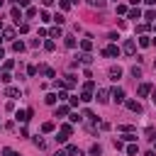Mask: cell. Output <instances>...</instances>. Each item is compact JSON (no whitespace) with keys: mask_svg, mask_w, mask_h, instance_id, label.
Instances as JSON below:
<instances>
[{"mask_svg":"<svg viewBox=\"0 0 156 156\" xmlns=\"http://www.w3.org/2000/svg\"><path fill=\"white\" fill-rule=\"evenodd\" d=\"M80 49H83V51H85V54H88V51H90V49H93V41H90V37H88V39H83V41H80Z\"/></svg>","mask_w":156,"mask_h":156,"instance_id":"obj_11","label":"cell"},{"mask_svg":"<svg viewBox=\"0 0 156 156\" xmlns=\"http://www.w3.org/2000/svg\"><path fill=\"white\" fill-rule=\"evenodd\" d=\"M154 68H156V58H154Z\"/></svg>","mask_w":156,"mask_h":156,"instance_id":"obj_53","label":"cell"},{"mask_svg":"<svg viewBox=\"0 0 156 156\" xmlns=\"http://www.w3.org/2000/svg\"><path fill=\"white\" fill-rule=\"evenodd\" d=\"M144 20H149V22H151V20H156V12H154V10H146V15H144Z\"/></svg>","mask_w":156,"mask_h":156,"instance_id":"obj_31","label":"cell"},{"mask_svg":"<svg viewBox=\"0 0 156 156\" xmlns=\"http://www.w3.org/2000/svg\"><path fill=\"white\" fill-rule=\"evenodd\" d=\"M5 95H7V98H17V95H20V88H15V85H10V88L5 90Z\"/></svg>","mask_w":156,"mask_h":156,"instance_id":"obj_13","label":"cell"},{"mask_svg":"<svg viewBox=\"0 0 156 156\" xmlns=\"http://www.w3.org/2000/svg\"><path fill=\"white\" fill-rule=\"evenodd\" d=\"M122 51H124L127 56H134V51H136V44H134V39H127V41H124V46H122Z\"/></svg>","mask_w":156,"mask_h":156,"instance_id":"obj_1","label":"cell"},{"mask_svg":"<svg viewBox=\"0 0 156 156\" xmlns=\"http://www.w3.org/2000/svg\"><path fill=\"white\" fill-rule=\"evenodd\" d=\"M100 151H102V149H100L98 144H93V146H90V154H93V156H100Z\"/></svg>","mask_w":156,"mask_h":156,"instance_id":"obj_34","label":"cell"},{"mask_svg":"<svg viewBox=\"0 0 156 156\" xmlns=\"http://www.w3.org/2000/svg\"><path fill=\"white\" fill-rule=\"evenodd\" d=\"M95 98H98V102H107V100H110V93H107V90H105V88H100V90H98V95H95Z\"/></svg>","mask_w":156,"mask_h":156,"instance_id":"obj_5","label":"cell"},{"mask_svg":"<svg viewBox=\"0 0 156 156\" xmlns=\"http://www.w3.org/2000/svg\"><path fill=\"white\" fill-rule=\"evenodd\" d=\"M117 54H119V49H117L115 44H110V46L102 49V56H117Z\"/></svg>","mask_w":156,"mask_h":156,"instance_id":"obj_4","label":"cell"},{"mask_svg":"<svg viewBox=\"0 0 156 156\" xmlns=\"http://www.w3.org/2000/svg\"><path fill=\"white\" fill-rule=\"evenodd\" d=\"M127 107H129L132 112H136V115L141 112V105H139V100H127Z\"/></svg>","mask_w":156,"mask_h":156,"instance_id":"obj_6","label":"cell"},{"mask_svg":"<svg viewBox=\"0 0 156 156\" xmlns=\"http://www.w3.org/2000/svg\"><path fill=\"white\" fill-rule=\"evenodd\" d=\"M15 2H17V0H15Z\"/></svg>","mask_w":156,"mask_h":156,"instance_id":"obj_56","label":"cell"},{"mask_svg":"<svg viewBox=\"0 0 156 156\" xmlns=\"http://www.w3.org/2000/svg\"><path fill=\"white\" fill-rule=\"evenodd\" d=\"M129 10H127V5H117V15H127Z\"/></svg>","mask_w":156,"mask_h":156,"instance_id":"obj_35","label":"cell"},{"mask_svg":"<svg viewBox=\"0 0 156 156\" xmlns=\"http://www.w3.org/2000/svg\"><path fill=\"white\" fill-rule=\"evenodd\" d=\"M49 34H51V37H61V27H51Z\"/></svg>","mask_w":156,"mask_h":156,"instance_id":"obj_36","label":"cell"},{"mask_svg":"<svg viewBox=\"0 0 156 156\" xmlns=\"http://www.w3.org/2000/svg\"><path fill=\"white\" fill-rule=\"evenodd\" d=\"M80 61H83V63H85V66H88V63H93V56H90V54H85V51H83V54H80Z\"/></svg>","mask_w":156,"mask_h":156,"instance_id":"obj_22","label":"cell"},{"mask_svg":"<svg viewBox=\"0 0 156 156\" xmlns=\"http://www.w3.org/2000/svg\"><path fill=\"white\" fill-rule=\"evenodd\" d=\"M71 132H73V127H71V124H63V127H61V134H66V136H71Z\"/></svg>","mask_w":156,"mask_h":156,"instance_id":"obj_27","label":"cell"},{"mask_svg":"<svg viewBox=\"0 0 156 156\" xmlns=\"http://www.w3.org/2000/svg\"><path fill=\"white\" fill-rule=\"evenodd\" d=\"M146 29H149V24H139V27H136V32H139V34H144Z\"/></svg>","mask_w":156,"mask_h":156,"instance_id":"obj_44","label":"cell"},{"mask_svg":"<svg viewBox=\"0 0 156 156\" xmlns=\"http://www.w3.org/2000/svg\"><path fill=\"white\" fill-rule=\"evenodd\" d=\"M12 51L22 54V51H24V41H12Z\"/></svg>","mask_w":156,"mask_h":156,"instance_id":"obj_17","label":"cell"},{"mask_svg":"<svg viewBox=\"0 0 156 156\" xmlns=\"http://www.w3.org/2000/svg\"><path fill=\"white\" fill-rule=\"evenodd\" d=\"M83 90H88V93H93V90H95V83H93V80H88V83L83 85Z\"/></svg>","mask_w":156,"mask_h":156,"instance_id":"obj_32","label":"cell"},{"mask_svg":"<svg viewBox=\"0 0 156 156\" xmlns=\"http://www.w3.org/2000/svg\"><path fill=\"white\" fill-rule=\"evenodd\" d=\"M151 100H154V105H156V90H151Z\"/></svg>","mask_w":156,"mask_h":156,"instance_id":"obj_47","label":"cell"},{"mask_svg":"<svg viewBox=\"0 0 156 156\" xmlns=\"http://www.w3.org/2000/svg\"><path fill=\"white\" fill-rule=\"evenodd\" d=\"M29 117H32V115H29V112H27V110H20V112H17V115H15V119H17V122H22V124H24V122H27V119H29Z\"/></svg>","mask_w":156,"mask_h":156,"instance_id":"obj_7","label":"cell"},{"mask_svg":"<svg viewBox=\"0 0 156 156\" xmlns=\"http://www.w3.org/2000/svg\"><path fill=\"white\" fill-rule=\"evenodd\" d=\"M151 90H154V88H151V83H141L136 93H139V98H146V95H151Z\"/></svg>","mask_w":156,"mask_h":156,"instance_id":"obj_2","label":"cell"},{"mask_svg":"<svg viewBox=\"0 0 156 156\" xmlns=\"http://www.w3.org/2000/svg\"><path fill=\"white\" fill-rule=\"evenodd\" d=\"M2 39H15V29H2Z\"/></svg>","mask_w":156,"mask_h":156,"instance_id":"obj_21","label":"cell"},{"mask_svg":"<svg viewBox=\"0 0 156 156\" xmlns=\"http://www.w3.org/2000/svg\"><path fill=\"white\" fill-rule=\"evenodd\" d=\"M24 15H27V17H37V7H27Z\"/></svg>","mask_w":156,"mask_h":156,"instance_id":"obj_30","label":"cell"},{"mask_svg":"<svg viewBox=\"0 0 156 156\" xmlns=\"http://www.w3.org/2000/svg\"><path fill=\"white\" fill-rule=\"evenodd\" d=\"M76 0H58V5H61V10H71V5H73Z\"/></svg>","mask_w":156,"mask_h":156,"instance_id":"obj_20","label":"cell"},{"mask_svg":"<svg viewBox=\"0 0 156 156\" xmlns=\"http://www.w3.org/2000/svg\"><path fill=\"white\" fill-rule=\"evenodd\" d=\"M66 115H68V107H66V105H63V107H56V110H54V117H66Z\"/></svg>","mask_w":156,"mask_h":156,"instance_id":"obj_15","label":"cell"},{"mask_svg":"<svg viewBox=\"0 0 156 156\" xmlns=\"http://www.w3.org/2000/svg\"><path fill=\"white\" fill-rule=\"evenodd\" d=\"M10 15H12V20L20 24V20H22V10H20V7H12V12H10Z\"/></svg>","mask_w":156,"mask_h":156,"instance_id":"obj_9","label":"cell"},{"mask_svg":"<svg viewBox=\"0 0 156 156\" xmlns=\"http://www.w3.org/2000/svg\"><path fill=\"white\" fill-rule=\"evenodd\" d=\"M2 56H5V51H2V46H0V58H2Z\"/></svg>","mask_w":156,"mask_h":156,"instance_id":"obj_51","label":"cell"},{"mask_svg":"<svg viewBox=\"0 0 156 156\" xmlns=\"http://www.w3.org/2000/svg\"><path fill=\"white\" fill-rule=\"evenodd\" d=\"M76 85V76H66L63 78V88H73Z\"/></svg>","mask_w":156,"mask_h":156,"instance_id":"obj_12","label":"cell"},{"mask_svg":"<svg viewBox=\"0 0 156 156\" xmlns=\"http://www.w3.org/2000/svg\"><path fill=\"white\" fill-rule=\"evenodd\" d=\"M34 146H37V149H44L46 144H44V139H41V136H34Z\"/></svg>","mask_w":156,"mask_h":156,"instance_id":"obj_29","label":"cell"},{"mask_svg":"<svg viewBox=\"0 0 156 156\" xmlns=\"http://www.w3.org/2000/svg\"><path fill=\"white\" fill-rule=\"evenodd\" d=\"M41 2H44V5H54V0H41Z\"/></svg>","mask_w":156,"mask_h":156,"instance_id":"obj_49","label":"cell"},{"mask_svg":"<svg viewBox=\"0 0 156 156\" xmlns=\"http://www.w3.org/2000/svg\"><path fill=\"white\" fill-rule=\"evenodd\" d=\"M54 156H68V154H66V151H56Z\"/></svg>","mask_w":156,"mask_h":156,"instance_id":"obj_46","label":"cell"},{"mask_svg":"<svg viewBox=\"0 0 156 156\" xmlns=\"http://www.w3.org/2000/svg\"><path fill=\"white\" fill-rule=\"evenodd\" d=\"M0 29H2V22H0Z\"/></svg>","mask_w":156,"mask_h":156,"instance_id":"obj_54","label":"cell"},{"mask_svg":"<svg viewBox=\"0 0 156 156\" xmlns=\"http://www.w3.org/2000/svg\"><path fill=\"white\" fill-rule=\"evenodd\" d=\"M68 119H71V122H73V124H76V122H80V119H83V117H80V115H78V112H71V117H68Z\"/></svg>","mask_w":156,"mask_h":156,"instance_id":"obj_33","label":"cell"},{"mask_svg":"<svg viewBox=\"0 0 156 156\" xmlns=\"http://www.w3.org/2000/svg\"><path fill=\"white\" fill-rule=\"evenodd\" d=\"M2 156H20V154H15L12 149H7V146H5V149H2Z\"/></svg>","mask_w":156,"mask_h":156,"instance_id":"obj_40","label":"cell"},{"mask_svg":"<svg viewBox=\"0 0 156 156\" xmlns=\"http://www.w3.org/2000/svg\"><path fill=\"white\" fill-rule=\"evenodd\" d=\"M80 100H83V102H90V100H93V93L83 90V93H80Z\"/></svg>","mask_w":156,"mask_h":156,"instance_id":"obj_23","label":"cell"},{"mask_svg":"<svg viewBox=\"0 0 156 156\" xmlns=\"http://www.w3.org/2000/svg\"><path fill=\"white\" fill-rule=\"evenodd\" d=\"M78 100H80V98H68V102H71V107H78Z\"/></svg>","mask_w":156,"mask_h":156,"instance_id":"obj_45","label":"cell"},{"mask_svg":"<svg viewBox=\"0 0 156 156\" xmlns=\"http://www.w3.org/2000/svg\"><path fill=\"white\" fill-rule=\"evenodd\" d=\"M27 73H29V76H37L39 71H37V66H27Z\"/></svg>","mask_w":156,"mask_h":156,"instance_id":"obj_42","label":"cell"},{"mask_svg":"<svg viewBox=\"0 0 156 156\" xmlns=\"http://www.w3.org/2000/svg\"><path fill=\"white\" fill-rule=\"evenodd\" d=\"M44 49H46V51H54V49H56V44H54L51 39H46V41H44Z\"/></svg>","mask_w":156,"mask_h":156,"instance_id":"obj_26","label":"cell"},{"mask_svg":"<svg viewBox=\"0 0 156 156\" xmlns=\"http://www.w3.org/2000/svg\"><path fill=\"white\" fill-rule=\"evenodd\" d=\"M0 80H2V83H10V80H12V76H10V73H7V71H5V73H2V76H0Z\"/></svg>","mask_w":156,"mask_h":156,"instance_id":"obj_38","label":"cell"},{"mask_svg":"<svg viewBox=\"0 0 156 156\" xmlns=\"http://www.w3.org/2000/svg\"><path fill=\"white\" fill-rule=\"evenodd\" d=\"M56 100H58V95H56V93H49V95L44 98V102H46V105H56Z\"/></svg>","mask_w":156,"mask_h":156,"instance_id":"obj_14","label":"cell"},{"mask_svg":"<svg viewBox=\"0 0 156 156\" xmlns=\"http://www.w3.org/2000/svg\"><path fill=\"white\" fill-rule=\"evenodd\" d=\"M132 76H134V78H141V68L134 66V68H132Z\"/></svg>","mask_w":156,"mask_h":156,"instance_id":"obj_37","label":"cell"},{"mask_svg":"<svg viewBox=\"0 0 156 156\" xmlns=\"http://www.w3.org/2000/svg\"><path fill=\"white\" fill-rule=\"evenodd\" d=\"M20 32H22V34H27V32H29V24H27V22H22V24H20Z\"/></svg>","mask_w":156,"mask_h":156,"instance_id":"obj_41","label":"cell"},{"mask_svg":"<svg viewBox=\"0 0 156 156\" xmlns=\"http://www.w3.org/2000/svg\"><path fill=\"white\" fill-rule=\"evenodd\" d=\"M54 22H56V24H58V27H61V24H63V22H66V17H63V15H58V12H56V15H54Z\"/></svg>","mask_w":156,"mask_h":156,"instance_id":"obj_24","label":"cell"},{"mask_svg":"<svg viewBox=\"0 0 156 156\" xmlns=\"http://www.w3.org/2000/svg\"><path fill=\"white\" fill-rule=\"evenodd\" d=\"M41 132H44V134L54 132V122H44V124H41Z\"/></svg>","mask_w":156,"mask_h":156,"instance_id":"obj_19","label":"cell"},{"mask_svg":"<svg viewBox=\"0 0 156 156\" xmlns=\"http://www.w3.org/2000/svg\"><path fill=\"white\" fill-rule=\"evenodd\" d=\"M127 154L134 156V154H136V144H129V146H127Z\"/></svg>","mask_w":156,"mask_h":156,"instance_id":"obj_39","label":"cell"},{"mask_svg":"<svg viewBox=\"0 0 156 156\" xmlns=\"http://www.w3.org/2000/svg\"><path fill=\"white\" fill-rule=\"evenodd\" d=\"M127 15H129V20H139V17H141V10H139V7H132Z\"/></svg>","mask_w":156,"mask_h":156,"instance_id":"obj_10","label":"cell"},{"mask_svg":"<svg viewBox=\"0 0 156 156\" xmlns=\"http://www.w3.org/2000/svg\"><path fill=\"white\" fill-rule=\"evenodd\" d=\"M149 44H151V39H149V37H144V34H141V37H139V46H149Z\"/></svg>","mask_w":156,"mask_h":156,"instance_id":"obj_25","label":"cell"},{"mask_svg":"<svg viewBox=\"0 0 156 156\" xmlns=\"http://www.w3.org/2000/svg\"><path fill=\"white\" fill-rule=\"evenodd\" d=\"M154 151H156V139H154Z\"/></svg>","mask_w":156,"mask_h":156,"instance_id":"obj_52","label":"cell"},{"mask_svg":"<svg viewBox=\"0 0 156 156\" xmlns=\"http://www.w3.org/2000/svg\"><path fill=\"white\" fill-rule=\"evenodd\" d=\"M17 7H24V10H27V7H29V0H17Z\"/></svg>","mask_w":156,"mask_h":156,"instance_id":"obj_43","label":"cell"},{"mask_svg":"<svg viewBox=\"0 0 156 156\" xmlns=\"http://www.w3.org/2000/svg\"><path fill=\"white\" fill-rule=\"evenodd\" d=\"M136 139V134H132V132H124V136H122V141H134Z\"/></svg>","mask_w":156,"mask_h":156,"instance_id":"obj_28","label":"cell"},{"mask_svg":"<svg viewBox=\"0 0 156 156\" xmlns=\"http://www.w3.org/2000/svg\"><path fill=\"white\" fill-rule=\"evenodd\" d=\"M0 5H2V0H0Z\"/></svg>","mask_w":156,"mask_h":156,"instance_id":"obj_55","label":"cell"},{"mask_svg":"<svg viewBox=\"0 0 156 156\" xmlns=\"http://www.w3.org/2000/svg\"><path fill=\"white\" fill-rule=\"evenodd\" d=\"M85 2H88L90 7H98V10H100V7H105V0H85Z\"/></svg>","mask_w":156,"mask_h":156,"instance_id":"obj_18","label":"cell"},{"mask_svg":"<svg viewBox=\"0 0 156 156\" xmlns=\"http://www.w3.org/2000/svg\"><path fill=\"white\" fill-rule=\"evenodd\" d=\"M119 76H122V68H119V66H112V68H110V78H112V80H117Z\"/></svg>","mask_w":156,"mask_h":156,"instance_id":"obj_8","label":"cell"},{"mask_svg":"<svg viewBox=\"0 0 156 156\" xmlns=\"http://www.w3.org/2000/svg\"><path fill=\"white\" fill-rule=\"evenodd\" d=\"M151 46H156V37H151Z\"/></svg>","mask_w":156,"mask_h":156,"instance_id":"obj_50","label":"cell"},{"mask_svg":"<svg viewBox=\"0 0 156 156\" xmlns=\"http://www.w3.org/2000/svg\"><path fill=\"white\" fill-rule=\"evenodd\" d=\"M112 100H115L117 105L124 102V90H122V88H115V90H112Z\"/></svg>","mask_w":156,"mask_h":156,"instance_id":"obj_3","label":"cell"},{"mask_svg":"<svg viewBox=\"0 0 156 156\" xmlns=\"http://www.w3.org/2000/svg\"><path fill=\"white\" fill-rule=\"evenodd\" d=\"M144 2H146V5H156V0H144Z\"/></svg>","mask_w":156,"mask_h":156,"instance_id":"obj_48","label":"cell"},{"mask_svg":"<svg viewBox=\"0 0 156 156\" xmlns=\"http://www.w3.org/2000/svg\"><path fill=\"white\" fill-rule=\"evenodd\" d=\"M63 39H66V46H68V49H73V46H76V37H73V34H66Z\"/></svg>","mask_w":156,"mask_h":156,"instance_id":"obj_16","label":"cell"}]
</instances>
